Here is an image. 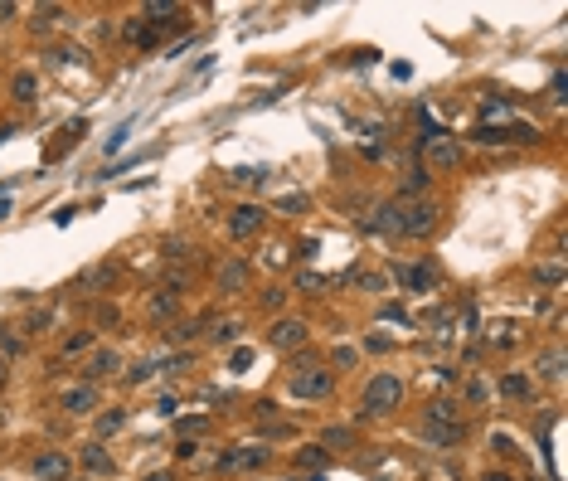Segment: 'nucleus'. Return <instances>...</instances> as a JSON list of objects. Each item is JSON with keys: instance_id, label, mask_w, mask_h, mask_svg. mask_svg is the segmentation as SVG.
<instances>
[{"instance_id": "2eb2a0df", "label": "nucleus", "mask_w": 568, "mask_h": 481, "mask_svg": "<svg viewBox=\"0 0 568 481\" xmlns=\"http://www.w3.org/2000/svg\"><path fill=\"white\" fill-rule=\"evenodd\" d=\"M10 93L20 97V102H34V93H39V83H34L29 73H15V78H10Z\"/></svg>"}, {"instance_id": "a878e982", "label": "nucleus", "mask_w": 568, "mask_h": 481, "mask_svg": "<svg viewBox=\"0 0 568 481\" xmlns=\"http://www.w3.org/2000/svg\"><path fill=\"white\" fill-rule=\"evenodd\" d=\"M151 311H156V316H170V311H175V292H161V296L151 301Z\"/></svg>"}, {"instance_id": "4468645a", "label": "nucleus", "mask_w": 568, "mask_h": 481, "mask_svg": "<svg viewBox=\"0 0 568 481\" xmlns=\"http://www.w3.org/2000/svg\"><path fill=\"white\" fill-rule=\"evenodd\" d=\"M228 180H233L238 190H258V185H268V171H258V166H238V171H228Z\"/></svg>"}, {"instance_id": "c85d7f7f", "label": "nucleus", "mask_w": 568, "mask_h": 481, "mask_svg": "<svg viewBox=\"0 0 568 481\" xmlns=\"http://www.w3.org/2000/svg\"><path fill=\"white\" fill-rule=\"evenodd\" d=\"M156 375V360H141V365H131V380H151Z\"/></svg>"}, {"instance_id": "f704fd0d", "label": "nucleus", "mask_w": 568, "mask_h": 481, "mask_svg": "<svg viewBox=\"0 0 568 481\" xmlns=\"http://www.w3.org/2000/svg\"><path fill=\"white\" fill-rule=\"evenodd\" d=\"M306 481H321V477H306Z\"/></svg>"}, {"instance_id": "f8f14e48", "label": "nucleus", "mask_w": 568, "mask_h": 481, "mask_svg": "<svg viewBox=\"0 0 568 481\" xmlns=\"http://www.w3.org/2000/svg\"><path fill=\"white\" fill-rule=\"evenodd\" d=\"M93 403H97V389L93 385H73L68 394H64V408H68V413H88Z\"/></svg>"}, {"instance_id": "9d476101", "label": "nucleus", "mask_w": 568, "mask_h": 481, "mask_svg": "<svg viewBox=\"0 0 568 481\" xmlns=\"http://www.w3.org/2000/svg\"><path fill=\"white\" fill-rule=\"evenodd\" d=\"M258 462H268V447H238V452L219 457V472H243V467H258Z\"/></svg>"}, {"instance_id": "39448f33", "label": "nucleus", "mask_w": 568, "mask_h": 481, "mask_svg": "<svg viewBox=\"0 0 568 481\" xmlns=\"http://www.w3.org/2000/svg\"><path fill=\"white\" fill-rule=\"evenodd\" d=\"M423 146H428V161H432V166H442V171L462 161V146H457V136H447V131H437V127L423 136Z\"/></svg>"}, {"instance_id": "c756f323", "label": "nucleus", "mask_w": 568, "mask_h": 481, "mask_svg": "<svg viewBox=\"0 0 568 481\" xmlns=\"http://www.w3.org/2000/svg\"><path fill=\"white\" fill-rule=\"evenodd\" d=\"M88 345H93V336L83 331V336H73V340H68V355H78V350H88Z\"/></svg>"}, {"instance_id": "aec40b11", "label": "nucleus", "mask_w": 568, "mask_h": 481, "mask_svg": "<svg viewBox=\"0 0 568 481\" xmlns=\"http://www.w3.org/2000/svg\"><path fill=\"white\" fill-rule=\"evenodd\" d=\"M350 282H355V287H365V292H384V287H388V278H384V273H355Z\"/></svg>"}, {"instance_id": "6e6552de", "label": "nucleus", "mask_w": 568, "mask_h": 481, "mask_svg": "<svg viewBox=\"0 0 568 481\" xmlns=\"http://www.w3.org/2000/svg\"><path fill=\"white\" fill-rule=\"evenodd\" d=\"M68 472H73L68 452H39L34 457V477L39 481H68Z\"/></svg>"}, {"instance_id": "412c9836", "label": "nucleus", "mask_w": 568, "mask_h": 481, "mask_svg": "<svg viewBox=\"0 0 568 481\" xmlns=\"http://www.w3.org/2000/svg\"><path fill=\"white\" fill-rule=\"evenodd\" d=\"M500 389H505L510 399H525V394H530V380H525V375H505V380H500Z\"/></svg>"}, {"instance_id": "dca6fc26", "label": "nucleus", "mask_w": 568, "mask_h": 481, "mask_svg": "<svg viewBox=\"0 0 568 481\" xmlns=\"http://www.w3.org/2000/svg\"><path fill=\"white\" fill-rule=\"evenodd\" d=\"M83 467H88V472H97V477H102V472H112V457H107L102 447H83Z\"/></svg>"}, {"instance_id": "72a5a7b5", "label": "nucleus", "mask_w": 568, "mask_h": 481, "mask_svg": "<svg viewBox=\"0 0 568 481\" xmlns=\"http://www.w3.org/2000/svg\"><path fill=\"white\" fill-rule=\"evenodd\" d=\"M0 380H5V365H0Z\"/></svg>"}, {"instance_id": "423d86ee", "label": "nucleus", "mask_w": 568, "mask_h": 481, "mask_svg": "<svg viewBox=\"0 0 568 481\" xmlns=\"http://www.w3.org/2000/svg\"><path fill=\"white\" fill-rule=\"evenodd\" d=\"M472 136L486 141V146H530V141H539L534 127H510V131H500V127H476Z\"/></svg>"}, {"instance_id": "20e7f679", "label": "nucleus", "mask_w": 568, "mask_h": 481, "mask_svg": "<svg viewBox=\"0 0 568 481\" xmlns=\"http://www.w3.org/2000/svg\"><path fill=\"white\" fill-rule=\"evenodd\" d=\"M291 394H296V399H326V394H330V370H326V365H311V360L296 365V370H291Z\"/></svg>"}, {"instance_id": "5701e85b", "label": "nucleus", "mask_w": 568, "mask_h": 481, "mask_svg": "<svg viewBox=\"0 0 568 481\" xmlns=\"http://www.w3.org/2000/svg\"><path fill=\"white\" fill-rule=\"evenodd\" d=\"M54 59H59V64H83L88 54H83L78 44H64V49H54Z\"/></svg>"}, {"instance_id": "2f4dec72", "label": "nucleus", "mask_w": 568, "mask_h": 481, "mask_svg": "<svg viewBox=\"0 0 568 481\" xmlns=\"http://www.w3.org/2000/svg\"><path fill=\"white\" fill-rule=\"evenodd\" d=\"M0 20H15V5H5V0H0Z\"/></svg>"}, {"instance_id": "f257e3e1", "label": "nucleus", "mask_w": 568, "mask_h": 481, "mask_svg": "<svg viewBox=\"0 0 568 481\" xmlns=\"http://www.w3.org/2000/svg\"><path fill=\"white\" fill-rule=\"evenodd\" d=\"M432 224H437V204H432V199H408V194H398V199H388L374 219H370V234L423 238V234H432Z\"/></svg>"}, {"instance_id": "f3484780", "label": "nucleus", "mask_w": 568, "mask_h": 481, "mask_svg": "<svg viewBox=\"0 0 568 481\" xmlns=\"http://www.w3.org/2000/svg\"><path fill=\"white\" fill-rule=\"evenodd\" d=\"M539 375H544V380H559V375H564V350H549V355L539 360Z\"/></svg>"}, {"instance_id": "b1692460", "label": "nucleus", "mask_w": 568, "mask_h": 481, "mask_svg": "<svg viewBox=\"0 0 568 481\" xmlns=\"http://www.w3.org/2000/svg\"><path fill=\"white\" fill-rule=\"evenodd\" d=\"M122 423H126V413H122V408H112V413H102V418H97V428H102V433H117Z\"/></svg>"}, {"instance_id": "0eeeda50", "label": "nucleus", "mask_w": 568, "mask_h": 481, "mask_svg": "<svg viewBox=\"0 0 568 481\" xmlns=\"http://www.w3.org/2000/svg\"><path fill=\"white\" fill-rule=\"evenodd\" d=\"M263 219H268V209H263V204H238V209H233V219H228V234H233V238H248V234H258V229H263Z\"/></svg>"}, {"instance_id": "a211bd4d", "label": "nucleus", "mask_w": 568, "mask_h": 481, "mask_svg": "<svg viewBox=\"0 0 568 481\" xmlns=\"http://www.w3.org/2000/svg\"><path fill=\"white\" fill-rule=\"evenodd\" d=\"M243 282H248V268H243V263H224V287L238 292Z\"/></svg>"}, {"instance_id": "4be33fe9", "label": "nucleus", "mask_w": 568, "mask_h": 481, "mask_svg": "<svg viewBox=\"0 0 568 481\" xmlns=\"http://www.w3.org/2000/svg\"><path fill=\"white\" fill-rule=\"evenodd\" d=\"M146 15H151V20H166V15H180V5H170V0H151Z\"/></svg>"}, {"instance_id": "f03ea898", "label": "nucleus", "mask_w": 568, "mask_h": 481, "mask_svg": "<svg viewBox=\"0 0 568 481\" xmlns=\"http://www.w3.org/2000/svg\"><path fill=\"white\" fill-rule=\"evenodd\" d=\"M423 443H432V447H457V443H462V423H457L452 403H432V408H428V418H423Z\"/></svg>"}, {"instance_id": "7ed1b4c3", "label": "nucleus", "mask_w": 568, "mask_h": 481, "mask_svg": "<svg viewBox=\"0 0 568 481\" xmlns=\"http://www.w3.org/2000/svg\"><path fill=\"white\" fill-rule=\"evenodd\" d=\"M398 403H403V385L393 375H374L365 385V413H393Z\"/></svg>"}, {"instance_id": "9b49d317", "label": "nucleus", "mask_w": 568, "mask_h": 481, "mask_svg": "<svg viewBox=\"0 0 568 481\" xmlns=\"http://www.w3.org/2000/svg\"><path fill=\"white\" fill-rule=\"evenodd\" d=\"M268 340H272L277 350H291V345H301V340H306V321H277Z\"/></svg>"}, {"instance_id": "1a4fd4ad", "label": "nucleus", "mask_w": 568, "mask_h": 481, "mask_svg": "<svg viewBox=\"0 0 568 481\" xmlns=\"http://www.w3.org/2000/svg\"><path fill=\"white\" fill-rule=\"evenodd\" d=\"M398 282L413 287V292H432L437 287V273H432L428 263H403V268H398Z\"/></svg>"}, {"instance_id": "cd10ccee", "label": "nucleus", "mask_w": 568, "mask_h": 481, "mask_svg": "<svg viewBox=\"0 0 568 481\" xmlns=\"http://www.w3.org/2000/svg\"><path fill=\"white\" fill-rule=\"evenodd\" d=\"M559 278H564V268H559V263H549V268H539V282H549V287H554Z\"/></svg>"}, {"instance_id": "473e14b6", "label": "nucleus", "mask_w": 568, "mask_h": 481, "mask_svg": "<svg viewBox=\"0 0 568 481\" xmlns=\"http://www.w3.org/2000/svg\"><path fill=\"white\" fill-rule=\"evenodd\" d=\"M486 481H510V477L505 472H486Z\"/></svg>"}, {"instance_id": "ddd939ff", "label": "nucleus", "mask_w": 568, "mask_h": 481, "mask_svg": "<svg viewBox=\"0 0 568 481\" xmlns=\"http://www.w3.org/2000/svg\"><path fill=\"white\" fill-rule=\"evenodd\" d=\"M112 370H122V355H117V350H97L93 360H88V380H102V375H112Z\"/></svg>"}, {"instance_id": "393cba45", "label": "nucleus", "mask_w": 568, "mask_h": 481, "mask_svg": "<svg viewBox=\"0 0 568 481\" xmlns=\"http://www.w3.org/2000/svg\"><path fill=\"white\" fill-rule=\"evenodd\" d=\"M126 136H131V127H117V131L107 136V156H117V151L126 146Z\"/></svg>"}, {"instance_id": "7c9ffc66", "label": "nucleus", "mask_w": 568, "mask_h": 481, "mask_svg": "<svg viewBox=\"0 0 568 481\" xmlns=\"http://www.w3.org/2000/svg\"><path fill=\"white\" fill-rule=\"evenodd\" d=\"M301 462H306V467H321V462H326V452H321V447H311V452H301Z\"/></svg>"}, {"instance_id": "6ab92c4d", "label": "nucleus", "mask_w": 568, "mask_h": 481, "mask_svg": "<svg viewBox=\"0 0 568 481\" xmlns=\"http://www.w3.org/2000/svg\"><path fill=\"white\" fill-rule=\"evenodd\" d=\"M59 15H64L59 5H39V10H34V20H29V29H49V24H54Z\"/></svg>"}, {"instance_id": "bb28decb", "label": "nucleus", "mask_w": 568, "mask_h": 481, "mask_svg": "<svg viewBox=\"0 0 568 481\" xmlns=\"http://www.w3.org/2000/svg\"><path fill=\"white\" fill-rule=\"evenodd\" d=\"M345 443H350V428H330L326 433V447H345Z\"/></svg>"}]
</instances>
